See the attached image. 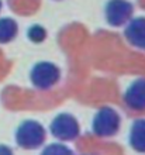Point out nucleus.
I'll return each instance as SVG.
<instances>
[{
    "mask_svg": "<svg viewBox=\"0 0 145 155\" xmlns=\"http://www.w3.org/2000/svg\"><path fill=\"white\" fill-rule=\"evenodd\" d=\"M16 143L23 150H38L45 143L47 130L41 123L35 120H25L17 127L16 130Z\"/></svg>",
    "mask_w": 145,
    "mask_h": 155,
    "instance_id": "nucleus-1",
    "label": "nucleus"
},
{
    "mask_svg": "<svg viewBox=\"0 0 145 155\" xmlns=\"http://www.w3.org/2000/svg\"><path fill=\"white\" fill-rule=\"evenodd\" d=\"M121 127V117L114 110L113 107L104 106L96 111L92 120V131L93 134L100 137V138H107V137H114L120 131Z\"/></svg>",
    "mask_w": 145,
    "mask_h": 155,
    "instance_id": "nucleus-2",
    "label": "nucleus"
},
{
    "mask_svg": "<svg viewBox=\"0 0 145 155\" xmlns=\"http://www.w3.org/2000/svg\"><path fill=\"white\" fill-rule=\"evenodd\" d=\"M49 131L52 137L62 143H68L76 140L81 134V126L75 116L71 113H59L54 117L49 124Z\"/></svg>",
    "mask_w": 145,
    "mask_h": 155,
    "instance_id": "nucleus-3",
    "label": "nucleus"
},
{
    "mask_svg": "<svg viewBox=\"0 0 145 155\" xmlns=\"http://www.w3.org/2000/svg\"><path fill=\"white\" fill-rule=\"evenodd\" d=\"M61 79V69L55 64L48 61L38 62L30 72V81L35 89L48 90L58 83Z\"/></svg>",
    "mask_w": 145,
    "mask_h": 155,
    "instance_id": "nucleus-4",
    "label": "nucleus"
},
{
    "mask_svg": "<svg viewBox=\"0 0 145 155\" xmlns=\"http://www.w3.org/2000/svg\"><path fill=\"white\" fill-rule=\"evenodd\" d=\"M133 10V4L127 0H110L106 4V20L113 27H120L130 21Z\"/></svg>",
    "mask_w": 145,
    "mask_h": 155,
    "instance_id": "nucleus-5",
    "label": "nucleus"
},
{
    "mask_svg": "<svg viewBox=\"0 0 145 155\" xmlns=\"http://www.w3.org/2000/svg\"><path fill=\"white\" fill-rule=\"evenodd\" d=\"M125 106L134 111L145 110V79L140 78L127 87L124 93Z\"/></svg>",
    "mask_w": 145,
    "mask_h": 155,
    "instance_id": "nucleus-6",
    "label": "nucleus"
},
{
    "mask_svg": "<svg viewBox=\"0 0 145 155\" xmlns=\"http://www.w3.org/2000/svg\"><path fill=\"white\" fill-rule=\"evenodd\" d=\"M124 35L130 44L145 51V17H137L128 21Z\"/></svg>",
    "mask_w": 145,
    "mask_h": 155,
    "instance_id": "nucleus-7",
    "label": "nucleus"
},
{
    "mask_svg": "<svg viewBox=\"0 0 145 155\" xmlns=\"http://www.w3.org/2000/svg\"><path fill=\"white\" fill-rule=\"evenodd\" d=\"M128 143L135 152L145 154V118H138L133 123L130 128Z\"/></svg>",
    "mask_w": 145,
    "mask_h": 155,
    "instance_id": "nucleus-8",
    "label": "nucleus"
},
{
    "mask_svg": "<svg viewBox=\"0 0 145 155\" xmlns=\"http://www.w3.org/2000/svg\"><path fill=\"white\" fill-rule=\"evenodd\" d=\"M18 33V25L13 18H0V44H7L16 38Z\"/></svg>",
    "mask_w": 145,
    "mask_h": 155,
    "instance_id": "nucleus-9",
    "label": "nucleus"
},
{
    "mask_svg": "<svg viewBox=\"0 0 145 155\" xmlns=\"http://www.w3.org/2000/svg\"><path fill=\"white\" fill-rule=\"evenodd\" d=\"M41 155H75V152L64 143H52L42 150Z\"/></svg>",
    "mask_w": 145,
    "mask_h": 155,
    "instance_id": "nucleus-10",
    "label": "nucleus"
},
{
    "mask_svg": "<svg viewBox=\"0 0 145 155\" xmlns=\"http://www.w3.org/2000/svg\"><path fill=\"white\" fill-rule=\"evenodd\" d=\"M27 37H28L32 42L38 44V42H42V41L45 40L47 31H45V28L41 27V25H32V27L28 28V31H27Z\"/></svg>",
    "mask_w": 145,
    "mask_h": 155,
    "instance_id": "nucleus-11",
    "label": "nucleus"
},
{
    "mask_svg": "<svg viewBox=\"0 0 145 155\" xmlns=\"http://www.w3.org/2000/svg\"><path fill=\"white\" fill-rule=\"evenodd\" d=\"M0 155H14V152H13V150L10 147L2 144V145H0Z\"/></svg>",
    "mask_w": 145,
    "mask_h": 155,
    "instance_id": "nucleus-12",
    "label": "nucleus"
},
{
    "mask_svg": "<svg viewBox=\"0 0 145 155\" xmlns=\"http://www.w3.org/2000/svg\"><path fill=\"white\" fill-rule=\"evenodd\" d=\"M0 8H2V2H0Z\"/></svg>",
    "mask_w": 145,
    "mask_h": 155,
    "instance_id": "nucleus-13",
    "label": "nucleus"
}]
</instances>
